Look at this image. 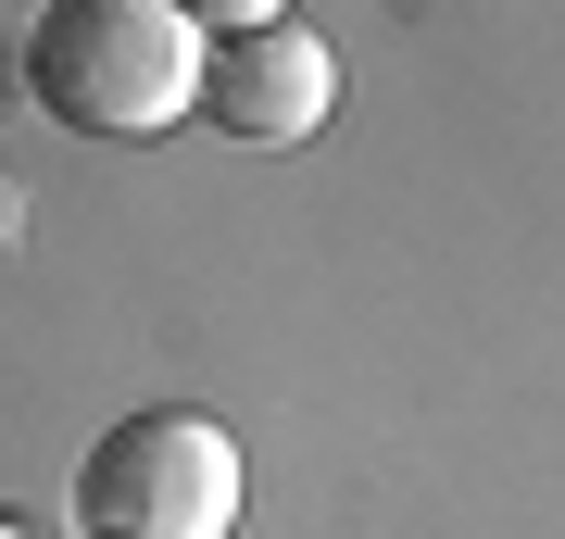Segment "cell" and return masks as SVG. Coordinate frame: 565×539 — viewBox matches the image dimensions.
<instances>
[{
    "label": "cell",
    "instance_id": "7a4b0ae2",
    "mask_svg": "<svg viewBox=\"0 0 565 539\" xmlns=\"http://www.w3.org/2000/svg\"><path fill=\"white\" fill-rule=\"evenodd\" d=\"M76 515L88 539H226L239 527V440L189 401L114 414L76 464Z\"/></svg>",
    "mask_w": 565,
    "mask_h": 539
},
{
    "label": "cell",
    "instance_id": "5b68a950",
    "mask_svg": "<svg viewBox=\"0 0 565 539\" xmlns=\"http://www.w3.org/2000/svg\"><path fill=\"white\" fill-rule=\"evenodd\" d=\"M0 539H39V527H25V515H0Z\"/></svg>",
    "mask_w": 565,
    "mask_h": 539
},
{
    "label": "cell",
    "instance_id": "6da1fadb",
    "mask_svg": "<svg viewBox=\"0 0 565 539\" xmlns=\"http://www.w3.org/2000/svg\"><path fill=\"white\" fill-rule=\"evenodd\" d=\"M25 88L76 139H163L202 114V25L177 0H51L25 25Z\"/></svg>",
    "mask_w": 565,
    "mask_h": 539
},
{
    "label": "cell",
    "instance_id": "277c9868",
    "mask_svg": "<svg viewBox=\"0 0 565 539\" xmlns=\"http://www.w3.org/2000/svg\"><path fill=\"white\" fill-rule=\"evenodd\" d=\"M202 39H252V25H289V0H177Z\"/></svg>",
    "mask_w": 565,
    "mask_h": 539
},
{
    "label": "cell",
    "instance_id": "3957f363",
    "mask_svg": "<svg viewBox=\"0 0 565 539\" xmlns=\"http://www.w3.org/2000/svg\"><path fill=\"white\" fill-rule=\"evenodd\" d=\"M202 114L226 139H315L340 114V51L315 25H252V39L202 51Z\"/></svg>",
    "mask_w": 565,
    "mask_h": 539
}]
</instances>
